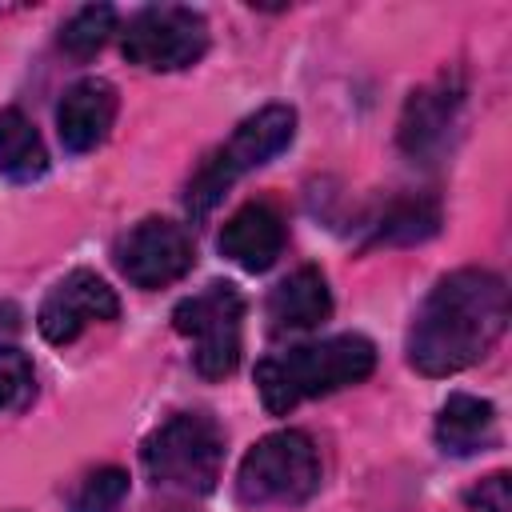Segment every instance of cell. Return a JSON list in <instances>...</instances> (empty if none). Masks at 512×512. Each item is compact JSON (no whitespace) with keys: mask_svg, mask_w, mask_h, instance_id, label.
I'll return each mask as SVG.
<instances>
[{"mask_svg":"<svg viewBox=\"0 0 512 512\" xmlns=\"http://www.w3.org/2000/svg\"><path fill=\"white\" fill-rule=\"evenodd\" d=\"M508 324V288L488 268H460L436 280L408 328V364L424 376H452L488 356Z\"/></svg>","mask_w":512,"mask_h":512,"instance_id":"obj_1","label":"cell"},{"mask_svg":"<svg viewBox=\"0 0 512 512\" xmlns=\"http://www.w3.org/2000/svg\"><path fill=\"white\" fill-rule=\"evenodd\" d=\"M372 368H376L372 340L344 332V336H328V340L300 344V348H288L280 356L260 360L256 364V392L272 416H284L300 400L360 384Z\"/></svg>","mask_w":512,"mask_h":512,"instance_id":"obj_2","label":"cell"},{"mask_svg":"<svg viewBox=\"0 0 512 512\" xmlns=\"http://www.w3.org/2000/svg\"><path fill=\"white\" fill-rule=\"evenodd\" d=\"M292 136H296V112L288 104H268V108L252 112L248 120H240L236 132L200 160V168L192 172V180L184 188V208L192 212V220L208 216L244 172L280 156L292 144Z\"/></svg>","mask_w":512,"mask_h":512,"instance_id":"obj_3","label":"cell"},{"mask_svg":"<svg viewBox=\"0 0 512 512\" xmlns=\"http://www.w3.org/2000/svg\"><path fill=\"white\" fill-rule=\"evenodd\" d=\"M140 460L156 488L212 492L224 464V428L208 412H176L144 440Z\"/></svg>","mask_w":512,"mask_h":512,"instance_id":"obj_4","label":"cell"},{"mask_svg":"<svg viewBox=\"0 0 512 512\" xmlns=\"http://www.w3.org/2000/svg\"><path fill=\"white\" fill-rule=\"evenodd\" d=\"M316 488H320V456L316 444L296 428L256 440L236 468V496L248 508L304 504Z\"/></svg>","mask_w":512,"mask_h":512,"instance_id":"obj_5","label":"cell"},{"mask_svg":"<svg viewBox=\"0 0 512 512\" xmlns=\"http://www.w3.org/2000/svg\"><path fill=\"white\" fill-rule=\"evenodd\" d=\"M240 320H244V296L212 280L196 296L180 300L172 308V328L192 340V364L204 380H224L240 364Z\"/></svg>","mask_w":512,"mask_h":512,"instance_id":"obj_6","label":"cell"},{"mask_svg":"<svg viewBox=\"0 0 512 512\" xmlns=\"http://www.w3.org/2000/svg\"><path fill=\"white\" fill-rule=\"evenodd\" d=\"M120 48L128 64H140L148 72H176L204 56L208 20L184 4H152L128 20Z\"/></svg>","mask_w":512,"mask_h":512,"instance_id":"obj_7","label":"cell"},{"mask_svg":"<svg viewBox=\"0 0 512 512\" xmlns=\"http://www.w3.org/2000/svg\"><path fill=\"white\" fill-rule=\"evenodd\" d=\"M112 256H116V268L124 272L128 284L164 288L192 268L196 248H192V236L184 224L164 220V216H148L116 240Z\"/></svg>","mask_w":512,"mask_h":512,"instance_id":"obj_8","label":"cell"},{"mask_svg":"<svg viewBox=\"0 0 512 512\" xmlns=\"http://www.w3.org/2000/svg\"><path fill=\"white\" fill-rule=\"evenodd\" d=\"M116 316H120L116 292L96 272L76 268L64 280H56L52 292L44 296V304L36 312V328L48 344H72L88 324L116 320Z\"/></svg>","mask_w":512,"mask_h":512,"instance_id":"obj_9","label":"cell"},{"mask_svg":"<svg viewBox=\"0 0 512 512\" xmlns=\"http://www.w3.org/2000/svg\"><path fill=\"white\" fill-rule=\"evenodd\" d=\"M460 104H464V84L456 72H444L432 84L416 88L404 104V116H400V148L412 160H424V164L436 160L448 148Z\"/></svg>","mask_w":512,"mask_h":512,"instance_id":"obj_10","label":"cell"},{"mask_svg":"<svg viewBox=\"0 0 512 512\" xmlns=\"http://www.w3.org/2000/svg\"><path fill=\"white\" fill-rule=\"evenodd\" d=\"M116 120V88L100 76L76 80L56 104V132L68 152H92L104 144Z\"/></svg>","mask_w":512,"mask_h":512,"instance_id":"obj_11","label":"cell"},{"mask_svg":"<svg viewBox=\"0 0 512 512\" xmlns=\"http://www.w3.org/2000/svg\"><path fill=\"white\" fill-rule=\"evenodd\" d=\"M220 252L244 272H268L284 252V220L268 200L236 208L220 232Z\"/></svg>","mask_w":512,"mask_h":512,"instance_id":"obj_12","label":"cell"},{"mask_svg":"<svg viewBox=\"0 0 512 512\" xmlns=\"http://www.w3.org/2000/svg\"><path fill=\"white\" fill-rule=\"evenodd\" d=\"M332 316V292L320 268H296L268 296V320L276 332H308Z\"/></svg>","mask_w":512,"mask_h":512,"instance_id":"obj_13","label":"cell"},{"mask_svg":"<svg viewBox=\"0 0 512 512\" xmlns=\"http://www.w3.org/2000/svg\"><path fill=\"white\" fill-rule=\"evenodd\" d=\"M496 440V408L480 396L456 392L444 400L440 416H436V444L452 456H472L484 452Z\"/></svg>","mask_w":512,"mask_h":512,"instance_id":"obj_14","label":"cell"},{"mask_svg":"<svg viewBox=\"0 0 512 512\" xmlns=\"http://www.w3.org/2000/svg\"><path fill=\"white\" fill-rule=\"evenodd\" d=\"M48 172V148L20 108L0 112V176L12 184H32Z\"/></svg>","mask_w":512,"mask_h":512,"instance_id":"obj_15","label":"cell"},{"mask_svg":"<svg viewBox=\"0 0 512 512\" xmlns=\"http://www.w3.org/2000/svg\"><path fill=\"white\" fill-rule=\"evenodd\" d=\"M440 228V208L436 200H424V196H408V200H396L380 224H376V244H416V240H428L432 232Z\"/></svg>","mask_w":512,"mask_h":512,"instance_id":"obj_16","label":"cell"},{"mask_svg":"<svg viewBox=\"0 0 512 512\" xmlns=\"http://www.w3.org/2000/svg\"><path fill=\"white\" fill-rule=\"evenodd\" d=\"M112 32H116V8L112 4H88L60 28V48L76 60H88L108 44Z\"/></svg>","mask_w":512,"mask_h":512,"instance_id":"obj_17","label":"cell"},{"mask_svg":"<svg viewBox=\"0 0 512 512\" xmlns=\"http://www.w3.org/2000/svg\"><path fill=\"white\" fill-rule=\"evenodd\" d=\"M124 496H128V472L124 468H96L72 488L68 512H116Z\"/></svg>","mask_w":512,"mask_h":512,"instance_id":"obj_18","label":"cell"},{"mask_svg":"<svg viewBox=\"0 0 512 512\" xmlns=\"http://www.w3.org/2000/svg\"><path fill=\"white\" fill-rule=\"evenodd\" d=\"M36 396L32 360L16 348H0V412H24Z\"/></svg>","mask_w":512,"mask_h":512,"instance_id":"obj_19","label":"cell"},{"mask_svg":"<svg viewBox=\"0 0 512 512\" xmlns=\"http://www.w3.org/2000/svg\"><path fill=\"white\" fill-rule=\"evenodd\" d=\"M468 508H472V512H512V484H508V472L484 476V480L468 492Z\"/></svg>","mask_w":512,"mask_h":512,"instance_id":"obj_20","label":"cell"},{"mask_svg":"<svg viewBox=\"0 0 512 512\" xmlns=\"http://www.w3.org/2000/svg\"><path fill=\"white\" fill-rule=\"evenodd\" d=\"M160 512H192V508H180V504H176V508H160Z\"/></svg>","mask_w":512,"mask_h":512,"instance_id":"obj_21","label":"cell"}]
</instances>
